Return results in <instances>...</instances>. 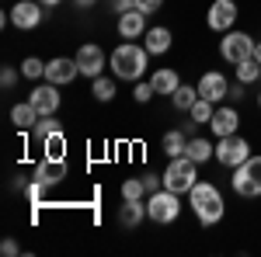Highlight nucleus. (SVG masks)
<instances>
[{
    "label": "nucleus",
    "instance_id": "22",
    "mask_svg": "<svg viewBox=\"0 0 261 257\" xmlns=\"http://www.w3.org/2000/svg\"><path fill=\"white\" fill-rule=\"evenodd\" d=\"M185 153L195 160V163H205V160L216 157V146H213L209 139H202V136H192V139H188V150H185Z\"/></svg>",
    "mask_w": 261,
    "mask_h": 257
},
{
    "label": "nucleus",
    "instance_id": "15",
    "mask_svg": "<svg viewBox=\"0 0 261 257\" xmlns=\"http://www.w3.org/2000/svg\"><path fill=\"white\" fill-rule=\"evenodd\" d=\"M32 178L39 181V184H45V188H56L63 178H66V160L60 157H42V163L35 167V174Z\"/></svg>",
    "mask_w": 261,
    "mask_h": 257
},
{
    "label": "nucleus",
    "instance_id": "25",
    "mask_svg": "<svg viewBox=\"0 0 261 257\" xmlns=\"http://www.w3.org/2000/svg\"><path fill=\"white\" fill-rule=\"evenodd\" d=\"M91 94H94L101 104H108V101L119 94V91H115V80H108V77H94V83H91Z\"/></svg>",
    "mask_w": 261,
    "mask_h": 257
},
{
    "label": "nucleus",
    "instance_id": "41",
    "mask_svg": "<svg viewBox=\"0 0 261 257\" xmlns=\"http://www.w3.org/2000/svg\"><path fill=\"white\" fill-rule=\"evenodd\" d=\"M42 7H56V4H63V0H39Z\"/></svg>",
    "mask_w": 261,
    "mask_h": 257
},
{
    "label": "nucleus",
    "instance_id": "29",
    "mask_svg": "<svg viewBox=\"0 0 261 257\" xmlns=\"http://www.w3.org/2000/svg\"><path fill=\"white\" fill-rule=\"evenodd\" d=\"M60 129H63V122L56 119V115H42V119L35 122V129H32V132H35L39 139H45V136H53V132H60Z\"/></svg>",
    "mask_w": 261,
    "mask_h": 257
},
{
    "label": "nucleus",
    "instance_id": "7",
    "mask_svg": "<svg viewBox=\"0 0 261 257\" xmlns=\"http://www.w3.org/2000/svg\"><path fill=\"white\" fill-rule=\"evenodd\" d=\"M251 157V142L244 136H223V139H216V163H223V167H241L244 160Z\"/></svg>",
    "mask_w": 261,
    "mask_h": 257
},
{
    "label": "nucleus",
    "instance_id": "17",
    "mask_svg": "<svg viewBox=\"0 0 261 257\" xmlns=\"http://www.w3.org/2000/svg\"><path fill=\"white\" fill-rule=\"evenodd\" d=\"M143 219H146V202H143V198H136V202H122L119 222L125 226V230H136Z\"/></svg>",
    "mask_w": 261,
    "mask_h": 257
},
{
    "label": "nucleus",
    "instance_id": "31",
    "mask_svg": "<svg viewBox=\"0 0 261 257\" xmlns=\"http://www.w3.org/2000/svg\"><path fill=\"white\" fill-rule=\"evenodd\" d=\"M153 94H157V91H153V83H150V80H136V87H133V98L140 101V104H146V101L153 98Z\"/></svg>",
    "mask_w": 261,
    "mask_h": 257
},
{
    "label": "nucleus",
    "instance_id": "13",
    "mask_svg": "<svg viewBox=\"0 0 261 257\" xmlns=\"http://www.w3.org/2000/svg\"><path fill=\"white\" fill-rule=\"evenodd\" d=\"M28 101L39 108V115H56V111H60V101H63V98H60V87L45 80V83H39V87H32Z\"/></svg>",
    "mask_w": 261,
    "mask_h": 257
},
{
    "label": "nucleus",
    "instance_id": "33",
    "mask_svg": "<svg viewBox=\"0 0 261 257\" xmlns=\"http://www.w3.org/2000/svg\"><path fill=\"white\" fill-rule=\"evenodd\" d=\"M143 184H146V195H153L164 188V174H143Z\"/></svg>",
    "mask_w": 261,
    "mask_h": 257
},
{
    "label": "nucleus",
    "instance_id": "39",
    "mask_svg": "<svg viewBox=\"0 0 261 257\" xmlns=\"http://www.w3.org/2000/svg\"><path fill=\"white\" fill-rule=\"evenodd\" d=\"M98 0H73V7H81V11H87V7H94Z\"/></svg>",
    "mask_w": 261,
    "mask_h": 257
},
{
    "label": "nucleus",
    "instance_id": "16",
    "mask_svg": "<svg viewBox=\"0 0 261 257\" xmlns=\"http://www.w3.org/2000/svg\"><path fill=\"white\" fill-rule=\"evenodd\" d=\"M150 28H146V14L143 11H125V14H119V35L125 42H136V39H143Z\"/></svg>",
    "mask_w": 261,
    "mask_h": 257
},
{
    "label": "nucleus",
    "instance_id": "40",
    "mask_svg": "<svg viewBox=\"0 0 261 257\" xmlns=\"http://www.w3.org/2000/svg\"><path fill=\"white\" fill-rule=\"evenodd\" d=\"M254 60H258V63H261V39H258V42H254Z\"/></svg>",
    "mask_w": 261,
    "mask_h": 257
},
{
    "label": "nucleus",
    "instance_id": "18",
    "mask_svg": "<svg viewBox=\"0 0 261 257\" xmlns=\"http://www.w3.org/2000/svg\"><path fill=\"white\" fill-rule=\"evenodd\" d=\"M171 28H150L146 35H143V45H146V52L150 56H161V52H167L171 49Z\"/></svg>",
    "mask_w": 261,
    "mask_h": 257
},
{
    "label": "nucleus",
    "instance_id": "24",
    "mask_svg": "<svg viewBox=\"0 0 261 257\" xmlns=\"http://www.w3.org/2000/svg\"><path fill=\"white\" fill-rule=\"evenodd\" d=\"M42 150H45V157H60V160H66V136H63V129L42 139Z\"/></svg>",
    "mask_w": 261,
    "mask_h": 257
},
{
    "label": "nucleus",
    "instance_id": "14",
    "mask_svg": "<svg viewBox=\"0 0 261 257\" xmlns=\"http://www.w3.org/2000/svg\"><path fill=\"white\" fill-rule=\"evenodd\" d=\"M209 129L216 132V139L233 136V132L241 129V111H237L233 104H216V111H213V122H209Z\"/></svg>",
    "mask_w": 261,
    "mask_h": 257
},
{
    "label": "nucleus",
    "instance_id": "3",
    "mask_svg": "<svg viewBox=\"0 0 261 257\" xmlns=\"http://www.w3.org/2000/svg\"><path fill=\"white\" fill-rule=\"evenodd\" d=\"M199 184V163L188 157H174L167 163V170H164V188L167 191H174V195H188L192 188Z\"/></svg>",
    "mask_w": 261,
    "mask_h": 257
},
{
    "label": "nucleus",
    "instance_id": "34",
    "mask_svg": "<svg viewBox=\"0 0 261 257\" xmlns=\"http://www.w3.org/2000/svg\"><path fill=\"white\" fill-rule=\"evenodd\" d=\"M0 83H4V91H11V87L18 83V70H14V66H4V70H0Z\"/></svg>",
    "mask_w": 261,
    "mask_h": 257
},
{
    "label": "nucleus",
    "instance_id": "38",
    "mask_svg": "<svg viewBox=\"0 0 261 257\" xmlns=\"http://www.w3.org/2000/svg\"><path fill=\"white\" fill-rule=\"evenodd\" d=\"M0 250H4V254H7V257L21 254V247H18V243H14V240H4V243H0Z\"/></svg>",
    "mask_w": 261,
    "mask_h": 257
},
{
    "label": "nucleus",
    "instance_id": "19",
    "mask_svg": "<svg viewBox=\"0 0 261 257\" xmlns=\"http://www.w3.org/2000/svg\"><path fill=\"white\" fill-rule=\"evenodd\" d=\"M39 108L32 104V101H21V104H14L11 108V122L18 125V129H35V122H39Z\"/></svg>",
    "mask_w": 261,
    "mask_h": 257
},
{
    "label": "nucleus",
    "instance_id": "37",
    "mask_svg": "<svg viewBox=\"0 0 261 257\" xmlns=\"http://www.w3.org/2000/svg\"><path fill=\"white\" fill-rule=\"evenodd\" d=\"M244 87H247V83H241V80H237V83H230V94H226V98H230V101H241L244 98Z\"/></svg>",
    "mask_w": 261,
    "mask_h": 257
},
{
    "label": "nucleus",
    "instance_id": "35",
    "mask_svg": "<svg viewBox=\"0 0 261 257\" xmlns=\"http://www.w3.org/2000/svg\"><path fill=\"white\" fill-rule=\"evenodd\" d=\"M161 7H164V0H136V11H143V14H153Z\"/></svg>",
    "mask_w": 261,
    "mask_h": 257
},
{
    "label": "nucleus",
    "instance_id": "42",
    "mask_svg": "<svg viewBox=\"0 0 261 257\" xmlns=\"http://www.w3.org/2000/svg\"><path fill=\"white\" fill-rule=\"evenodd\" d=\"M258 108H261V91H258Z\"/></svg>",
    "mask_w": 261,
    "mask_h": 257
},
{
    "label": "nucleus",
    "instance_id": "9",
    "mask_svg": "<svg viewBox=\"0 0 261 257\" xmlns=\"http://www.w3.org/2000/svg\"><path fill=\"white\" fill-rule=\"evenodd\" d=\"M42 14H45V7H42L39 0H18L11 7V24L21 28V32H32V28L42 24Z\"/></svg>",
    "mask_w": 261,
    "mask_h": 257
},
{
    "label": "nucleus",
    "instance_id": "4",
    "mask_svg": "<svg viewBox=\"0 0 261 257\" xmlns=\"http://www.w3.org/2000/svg\"><path fill=\"white\" fill-rule=\"evenodd\" d=\"M230 184H233V191L241 198H261V157L258 153H251L241 167H233Z\"/></svg>",
    "mask_w": 261,
    "mask_h": 257
},
{
    "label": "nucleus",
    "instance_id": "10",
    "mask_svg": "<svg viewBox=\"0 0 261 257\" xmlns=\"http://www.w3.org/2000/svg\"><path fill=\"white\" fill-rule=\"evenodd\" d=\"M77 77H81L77 56H73V60H70V56H56V60L45 63V80H49V83H56V87H63V83H73Z\"/></svg>",
    "mask_w": 261,
    "mask_h": 257
},
{
    "label": "nucleus",
    "instance_id": "6",
    "mask_svg": "<svg viewBox=\"0 0 261 257\" xmlns=\"http://www.w3.org/2000/svg\"><path fill=\"white\" fill-rule=\"evenodd\" d=\"M254 42H258V39H251L247 32H233V28H230V32L220 39V56L226 63L237 66V63H244V60L254 56Z\"/></svg>",
    "mask_w": 261,
    "mask_h": 257
},
{
    "label": "nucleus",
    "instance_id": "12",
    "mask_svg": "<svg viewBox=\"0 0 261 257\" xmlns=\"http://www.w3.org/2000/svg\"><path fill=\"white\" fill-rule=\"evenodd\" d=\"M195 87H199V98L213 101V104H220V101L230 94V80L223 77L220 70H209V73H202V80L195 83Z\"/></svg>",
    "mask_w": 261,
    "mask_h": 257
},
{
    "label": "nucleus",
    "instance_id": "11",
    "mask_svg": "<svg viewBox=\"0 0 261 257\" xmlns=\"http://www.w3.org/2000/svg\"><path fill=\"white\" fill-rule=\"evenodd\" d=\"M77 66H81V77H101V70H105V49L94 45V42H84L81 49H77Z\"/></svg>",
    "mask_w": 261,
    "mask_h": 257
},
{
    "label": "nucleus",
    "instance_id": "28",
    "mask_svg": "<svg viewBox=\"0 0 261 257\" xmlns=\"http://www.w3.org/2000/svg\"><path fill=\"white\" fill-rule=\"evenodd\" d=\"M146 195V184L143 178H125L122 181V202H136V198Z\"/></svg>",
    "mask_w": 261,
    "mask_h": 257
},
{
    "label": "nucleus",
    "instance_id": "23",
    "mask_svg": "<svg viewBox=\"0 0 261 257\" xmlns=\"http://www.w3.org/2000/svg\"><path fill=\"white\" fill-rule=\"evenodd\" d=\"M195 101H199V87H192V83H181L178 91L171 94V104H174L178 111H188Z\"/></svg>",
    "mask_w": 261,
    "mask_h": 257
},
{
    "label": "nucleus",
    "instance_id": "30",
    "mask_svg": "<svg viewBox=\"0 0 261 257\" xmlns=\"http://www.w3.org/2000/svg\"><path fill=\"white\" fill-rule=\"evenodd\" d=\"M21 77H28V80H42V77H45V63H42L39 56H28V60L21 63Z\"/></svg>",
    "mask_w": 261,
    "mask_h": 257
},
{
    "label": "nucleus",
    "instance_id": "32",
    "mask_svg": "<svg viewBox=\"0 0 261 257\" xmlns=\"http://www.w3.org/2000/svg\"><path fill=\"white\" fill-rule=\"evenodd\" d=\"M24 195H28V202H32V205H42V195H45V184H39V181L32 178V184L24 188Z\"/></svg>",
    "mask_w": 261,
    "mask_h": 257
},
{
    "label": "nucleus",
    "instance_id": "20",
    "mask_svg": "<svg viewBox=\"0 0 261 257\" xmlns=\"http://www.w3.org/2000/svg\"><path fill=\"white\" fill-rule=\"evenodd\" d=\"M150 83H153V91H157V94H167V98H171V94L181 87L178 73H174V70H167V66H164V70H157V73L150 77Z\"/></svg>",
    "mask_w": 261,
    "mask_h": 257
},
{
    "label": "nucleus",
    "instance_id": "36",
    "mask_svg": "<svg viewBox=\"0 0 261 257\" xmlns=\"http://www.w3.org/2000/svg\"><path fill=\"white\" fill-rule=\"evenodd\" d=\"M108 7H112L115 14H125V11H133V7H136V0H108Z\"/></svg>",
    "mask_w": 261,
    "mask_h": 257
},
{
    "label": "nucleus",
    "instance_id": "2",
    "mask_svg": "<svg viewBox=\"0 0 261 257\" xmlns=\"http://www.w3.org/2000/svg\"><path fill=\"white\" fill-rule=\"evenodd\" d=\"M146 60H150V52H146V45H136V42H122L112 49V56H108V66H112V73L119 80H140L146 73Z\"/></svg>",
    "mask_w": 261,
    "mask_h": 257
},
{
    "label": "nucleus",
    "instance_id": "27",
    "mask_svg": "<svg viewBox=\"0 0 261 257\" xmlns=\"http://www.w3.org/2000/svg\"><path fill=\"white\" fill-rule=\"evenodd\" d=\"M213 111H216V104H213V101H205V98H199L192 108H188V115H192L195 125H199V122H213Z\"/></svg>",
    "mask_w": 261,
    "mask_h": 257
},
{
    "label": "nucleus",
    "instance_id": "8",
    "mask_svg": "<svg viewBox=\"0 0 261 257\" xmlns=\"http://www.w3.org/2000/svg\"><path fill=\"white\" fill-rule=\"evenodd\" d=\"M237 0H213L209 4V14H205V24L213 28V32H220V35H226L233 24H237Z\"/></svg>",
    "mask_w": 261,
    "mask_h": 257
},
{
    "label": "nucleus",
    "instance_id": "26",
    "mask_svg": "<svg viewBox=\"0 0 261 257\" xmlns=\"http://www.w3.org/2000/svg\"><path fill=\"white\" fill-rule=\"evenodd\" d=\"M233 70H237V80H241V83H254V80H261V63L254 60V56L244 60V63H237Z\"/></svg>",
    "mask_w": 261,
    "mask_h": 257
},
{
    "label": "nucleus",
    "instance_id": "21",
    "mask_svg": "<svg viewBox=\"0 0 261 257\" xmlns=\"http://www.w3.org/2000/svg\"><path fill=\"white\" fill-rule=\"evenodd\" d=\"M161 150L171 160H174V157H185V150H188V136H185V132H178V129H171V132H164Z\"/></svg>",
    "mask_w": 261,
    "mask_h": 257
},
{
    "label": "nucleus",
    "instance_id": "1",
    "mask_svg": "<svg viewBox=\"0 0 261 257\" xmlns=\"http://www.w3.org/2000/svg\"><path fill=\"white\" fill-rule=\"evenodd\" d=\"M188 205H192V212H195V219H199L202 226H216L223 219V212H226L220 188H216L213 181H199V184L188 191Z\"/></svg>",
    "mask_w": 261,
    "mask_h": 257
},
{
    "label": "nucleus",
    "instance_id": "5",
    "mask_svg": "<svg viewBox=\"0 0 261 257\" xmlns=\"http://www.w3.org/2000/svg\"><path fill=\"white\" fill-rule=\"evenodd\" d=\"M181 195H174V191H167V188H161V191H153V195H146V219H153L157 226H167V222H174V219L181 216Z\"/></svg>",
    "mask_w": 261,
    "mask_h": 257
}]
</instances>
